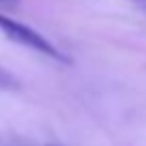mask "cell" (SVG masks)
Masks as SVG:
<instances>
[{"label": "cell", "mask_w": 146, "mask_h": 146, "mask_svg": "<svg viewBox=\"0 0 146 146\" xmlns=\"http://www.w3.org/2000/svg\"><path fill=\"white\" fill-rule=\"evenodd\" d=\"M0 35L7 36L9 41L17 43V45L35 50V52H39V54H43V56H50V58L58 60V62H67V64L71 62V58H69L62 50H58L50 39H45L41 32H36L35 28L26 26V24L9 17V15H2V13H0Z\"/></svg>", "instance_id": "cell-1"}, {"label": "cell", "mask_w": 146, "mask_h": 146, "mask_svg": "<svg viewBox=\"0 0 146 146\" xmlns=\"http://www.w3.org/2000/svg\"><path fill=\"white\" fill-rule=\"evenodd\" d=\"M17 88H19V80L11 71H7L5 67H0V90L11 92V90H17Z\"/></svg>", "instance_id": "cell-2"}, {"label": "cell", "mask_w": 146, "mask_h": 146, "mask_svg": "<svg viewBox=\"0 0 146 146\" xmlns=\"http://www.w3.org/2000/svg\"><path fill=\"white\" fill-rule=\"evenodd\" d=\"M135 2H140V5H146V0H135Z\"/></svg>", "instance_id": "cell-3"}]
</instances>
